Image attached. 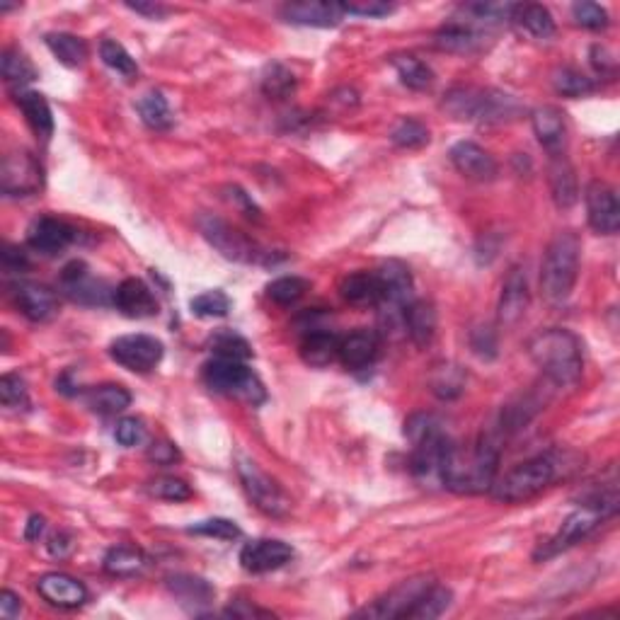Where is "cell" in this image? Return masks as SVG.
<instances>
[{
    "mask_svg": "<svg viewBox=\"0 0 620 620\" xmlns=\"http://www.w3.org/2000/svg\"><path fill=\"white\" fill-rule=\"evenodd\" d=\"M577 465L579 456L572 451L550 449L545 453H538V456L528 458V461L509 470L502 480H497L495 487H492V495H495L499 502L507 504L528 502V499L548 490L553 482L570 478L574 470H577Z\"/></svg>",
    "mask_w": 620,
    "mask_h": 620,
    "instance_id": "cell-1",
    "label": "cell"
},
{
    "mask_svg": "<svg viewBox=\"0 0 620 620\" xmlns=\"http://www.w3.org/2000/svg\"><path fill=\"white\" fill-rule=\"evenodd\" d=\"M499 444L502 436L485 434L470 449L453 444L449 461L444 465L441 487L456 495H482L492 492L499 470Z\"/></svg>",
    "mask_w": 620,
    "mask_h": 620,
    "instance_id": "cell-2",
    "label": "cell"
},
{
    "mask_svg": "<svg viewBox=\"0 0 620 620\" xmlns=\"http://www.w3.org/2000/svg\"><path fill=\"white\" fill-rule=\"evenodd\" d=\"M528 354L553 386H577L584 371L582 342L565 327H550L528 342Z\"/></svg>",
    "mask_w": 620,
    "mask_h": 620,
    "instance_id": "cell-3",
    "label": "cell"
},
{
    "mask_svg": "<svg viewBox=\"0 0 620 620\" xmlns=\"http://www.w3.org/2000/svg\"><path fill=\"white\" fill-rule=\"evenodd\" d=\"M405 436L412 444L410 470L424 487L441 485L444 465L453 449L451 436L434 415L417 412L405 422Z\"/></svg>",
    "mask_w": 620,
    "mask_h": 620,
    "instance_id": "cell-4",
    "label": "cell"
},
{
    "mask_svg": "<svg viewBox=\"0 0 620 620\" xmlns=\"http://www.w3.org/2000/svg\"><path fill=\"white\" fill-rule=\"evenodd\" d=\"M618 502H620L618 482H611L606 490L596 492V495H591L582 507L574 509V512L562 521L558 531H555L548 541H543L541 545H538L536 553H533V560L536 562L550 560V558H555V555L570 550L572 545H577L579 541H584V538H587L591 531H596V528L604 524L606 519H611V516L618 514V507H620Z\"/></svg>",
    "mask_w": 620,
    "mask_h": 620,
    "instance_id": "cell-5",
    "label": "cell"
},
{
    "mask_svg": "<svg viewBox=\"0 0 620 620\" xmlns=\"http://www.w3.org/2000/svg\"><path fill=\"white\" fill-rule=\"evenodd\" d=\"M453 119L475 124H509L524 117V105L514 95L495 88H453L444 97Z\"/></svg>",
    "mask_w": 620,
    "mask_h": 620,
    "instance_id": "cell-6",
    "label": "cell"
},
{
    "mask_svg": "<svg viewBox=\"0 0 620 620\" xmlns=\"http://www.w3.org/2000/svg\"><path fill=\"white\" fill-rule=\"evenodd\" d=\"M582 240L574 231H558L548 243L541 264V291L550 306H562L572 296L579 277Z\"/></svg>",
    "mask_w": 620,
    "mask_h": 620,
    "instance_id": "cell-7",
    "label": "cell"
},
{
    "mask_svg": "<svg viewBox=\"0 0 620 620\" xmlns=\"http://www.w3.org/2000/svg\"><path fill=\"white\" fill-rule=\"evenodd\" d=\"M204 383L218 395L245 400L250 405H260L267 398L262 381L250 366H245V361L211 359L204 366Z\"/></svg>",
    "mask_w": 620,
    "mask_h": 620,
    "instance_id": "cell-8",
    "label": "cell"
},
{
    "mask_svg": "<svg viewBox=\"0 0 620 620\" xmlns=\"http://www.w3.org/2000/svg\"><path fill=\"white\" fill-rule=\"evenodd\" d=\"M199 233L204 235L206 243L211 248L221 252L226 260L233 262H245V264H269L274 262L272 252H264L260 245L252 243L250 238H245L238 228H233L231 223H226L223 218L214 214H202L197 218Z\"/></svg>",
    "mask_w": 620,
    "mask_h": 620,
    "instance_id": "cell-9",
    "label": "cell"
},
{
    "mask_svg": "<svg viewBox=\"0 0 620 620\" xmlns=\"http://www.w3.org/2000/svg\"><path fill=\"white\" fill-rule=\"evenodd\" d=\"M238 475L245 492H248V497L255 502V507L260 509V512L267 516H284L289 512L291 504L289 499H286L284 490H281L277 482L269 478L255 461L238 456Z\"/></svg>",
    "mask_w": 620,
    "mask_h": 620,
    "instance_id": "cell-10",
    "label": "cell"
},
{
    "mask_svg": "<svg viewBox=\"0 0 620 620\" xmlns=\"http://www.w3.org/2000/svg\"><path fill=\"white\" fill-rule=\"evenodd\" d=\"M434 584L432 577H412L400 582L398 587H393L388 594H383L381 599L373 601L371 606H366L364 611H359L357 616L364 618H378V620H390V618H407V613L412 611V606L422 599V594Z\"/></svg>",
    "mask_w": 620,
    "mask_h": 620,
    "instance_id": "cell-11",
    "label": "cell"
},
{
    "mask_svg": "<svg viewBox=\"0 0 620 620\" xmlns=\"http://www.w3.org/2000/svg\"><path fill=\"white\" fill-rule=\"evenodd\" d=\"M59 286L63 294L71 301L80 303V306H107V303H114V289H109L107 281L93 277L85 262L76 260L66 264L61 272Z\"/></svg>",
    "mask_w": 620,
    "mask_h": 620,
    "instance_id": "cell-12",
    "label": "cell"
},
{
    "mask_svg": "<svg viewBox=\"0 0 620 620\" xmlns=\"http://www.w3.org/2000/svg\"><path fill=\"white\" fill-rule=\"evenodd\" d=\"M163 342L151 335H124L109 344V357L126 371L148 373L163 359Z\"/></svg>",
    "mask_w": 620,
    "mask_h": 620,
    "instance_id": "cell-13",
    "label": "cell"
},
{
    "mask_svg": "<svg viewBox=\"0 0 620 620\" xmlns=\"http://www.w3.org/2000/svg\"><path fill=\"white\" fill-rule=\"evenodd\" d=\"M42 165L27 151L8 153L0 168V187L5 197H32L42 189Z\"/></svg>",
    "mask_w": 620,
    "mask_h": 620,
    "instance_id": "cell-14",
    "label": "cell"
},
{
    "mask_svg": "<svg viewBox=\"0 0 620 620\" xmlns=\"http://www.w3.org/2000/svg\"><path fill=\"white\" fill-rule=\"evenodd\" d=\"M376 274L378 279H381V291H383L381 308H386L388 315H400V318H403V310L415 301V298H412L415 281H412V274L410 269H407V264L398 260H388L376 269Z\"/></svg>",
    "mask_w": 620,
    "mask_h": 620,
    "instance_id": "cell-15",
    "label": "cell"
},
{
    "mask_svg": "<svg viewBox=\"0 0 620 620\" xmlns=\"http://www.w3.org/2000/svg\"><path fill=\"white\" fill-rule=\"evenodd\" d=\"M587 202L589 226L599 235H613L620 228V204L616 189L608 187L606 182H591L584 194Z\"/></svg>",
    "mask_w": 620,
    "mask_h": 620,
    "instance_id": "cell-16",
    "label": "cell"
},
{
    "mask_svg": "<svg viewBox=\"0 0 620 620\" xmlns=\"http://www.w3.org/2000/svg\"><path fill=\"white\" fill-rule=\"evenodd\" d=\"M10 296H13L17 310L32 323H49L59 313V298L49 286L37 284V281H17Z\"/></svg>",
    "mask_w": 620,
    "mask_h": 620,
    "instance_id": "cell-17",
    "label": "cell"
},
{
    "mask_svg": "<svg viewBox=\"0 0 620 620\" xmlns=\"http://www.w3.org/2000/svg\"><path fill=\"white\" fill-rule=\"evenodd\" d=\"M294 560V548L277 538H257L243 545L240 550V565L252 574L274 572Z\"/></svg>",
    "mask_w": 620,
    "mask_h": 620,
    "instance_id": "cell-18",
    "label": "cell"
},
{
    "mask_svg": "<svg viewBox=\"0 0 620 620\" xmlns=\"http://www.w3.org/2000/svg\"><path fill=\"white\" fill-rule=\"evenodd\" d=\"M453 168L473 182H492L497 177V160L490 151L473 141H458L449 153Z\"/></svg>",
    "mask_w": 620,
    "mask_h": 620,
    "instance_id": "cell-19",
    "label": "cell"
},
{
    "mask_svg": "<svg viewBox=\"0 0 620 620\" xmlns=\"http://www.w3.org/2000/svg\"><path fill=\"white\" fill-rule=\"evenodd\" d=\"M76 240V228L54 216H42L27 231V243L42 255H59Z\"/></svg>",
    "mask_w": 620,
    "mask_h": 620,
    "instance_id": "cell-20",
    "label": "cell"
},
{
    "mask_svg": "<svg viewBox=\"0 0 620 620\" xmlns=\"http://www.w3.org/2000/svg\"><path fill=\"white\" fill-rule=\"evenodd\" d=\"M37 591L44 601L56 608H80L88 601V589L76 577L63 572H49L37 579Z\"/></svg>",
    "mask_w": 620,
    "mask_h": 620,
    "instance_id": "cell-21",
    "label": "cell"
},
{
    "mask_svg": "<svg viewBox=\"0 0 620 620\" xmlns=\"http://www.w3.org/2000/svg\"><path fill=\"white\" fill-rule=\"evenodd\" d=\"M528 301H531V294H528L526 272L521 267H512L502 284V296H499L497 306L499 325L512 327L519 323V320L526 315Z\"/></svg>",
    "mask_w": 620,
    "mask_h": 620,
    "instance_id": "cell-22",
    "label": "cell"
},
{
    "mask_svg": "<svg viewBox=\"0 0 620 620\" xmlns=\"http://www.w3.org/2000/svg\"><path fill=\"white\" fill-rule=\"evenodd\" d=\"M381 354V337L373 330H357L352 335L342 337L340 342V364L347 371H361L376 364Z\"/></svg>",
    "mask_w": 620,
    "mask_h": 620,
    "instance_id": "cell-23",
    "label": "cell"
},
{
    "mask_svg": "<svg viewBox=\"0 0 620 620\" xmlns=\"http://www.w3.org/2000/svg\"><path fill=\"white\" fill-rule=\"evenodd\" d=\"M342 5L340 3H320V0H308V3H289L281 8V17L289 25L301 27H337L342 22Z\"/></svg>",
    "mask_w": 620,
    "mask_h": 620,
    "instance_id": "cell-24",
    "label": "cell"
},
{
    "mask_svg": "<svg viewBox=\"0 0 620 620\" xmlns=\"http://www.w3.org/2000/svg\"><path fill=\"white\" fill-rule=\"evenodd\" d=\"M114 306L126 318H153L158 313V301H155L151 286L141 279H124L114 289Z\"/></svg>",
    "mask_w": 620,
    "mask_h": 620,
    "instance_id": "cell-25",
    "label": "cell"
},
{
    "mask_svg": "<svg viewBox=\"0 0 620 620\" xmlns=\"http://www.w3.org/2000/svg\"><path fill=\"white\" fill-rule=\"evenodd\" d=\"M168 589L180 601L182 608H187L189 613H197V616H202L206 608L214 604L216 596V589L197 574H172L168 577Z\"/></svg>",
    "mask_w": 620,
    "mask_h": 620,
    "instance_id": "cell-26",
    "label": "cell"
},
{
    "mask_svg": "<svg viewBox=\"0 0 620 620\" xmlns=\"http://www.w3.org/2000/svg\"><path fill=\"white\" fill-rule=\"evenodd\" d=\"M533 134L538 136V143L548 151L550 155H562L567 146V122L565 114L558 107H538L531 114Z\"/></svg>",
    "mask_w": 620,
    "mask_h": 620,
    "instance_id": "cell-27",
    "label": "cell"
},
{
    "mask_svg": "<svg viewBox=\"0 0 620 620\" xmlns=\"http://www.w3.org/2000/svg\"><path fill=\"white\" fill-rule=\"evenodd\" d=\"M434 44L441 51H449V54H475L485 44V34L470 22L453 17L434 34Z\"/></svg>",
    "mask_w": 620,
    "mask_h": 620,
    "instance_id": "cell-28",
    "label": "cell"
},
{
    "mask_svg": "<svg viewBox=\"0 0 620 620\" xmlns=\"http://www.w3.org/2000/svg\"><path fill=\"white\" fill-rule=\"evenodd\" d=\"M550 194L558 209H572L579 199V185L577 175L570 160L562 155H550Z\"/></svg>",
    "mask_w": 620,
    "mask_h": 620,
    "instance_id": "cell-29",
    "label": "cell"
},
{
    "mask_svg": "<svg viewBox=\"0 0 620 620\" xmlns=\"http://www.w3.org/2000/svg\"><path fill=\"white\" fill-rule=\"evenodd\" d=\"M15 105L22 109L27 124L39 139L49 141L54 134V114H51L49 102L44 95L34 93V90H15Z\"/></svg>",
    "mask_w": 620,
    "mask_h": 620,
    "instance_id": "cell-30",
    "label": "cell"
},
{
    "mask_svg": "<svg viewBox=\"0 0 620 620\" xmlns=\"http://www.w3.org/2000/svg\"><path fill=\"white\" fill-rule=\"evenodd\" d=\"M340 294L352 306H381V279H378L376 269L373 272H354L347 274L340 284Z\"/></svg>",
    "mask_w": 620,
    "mask_h": 620,
    "instance_id": "cell-31",
    "label": "cell"
},
{
    "mask_svg": "<svg viewBox=\"0 0 620 620\" xmlns=\"http://www.w3.org/2000/svg\"><path fill=\"white\" fill-rule=\"evenodd\" d=\"M340 342L342 337L330 330L308 332L301 342V359L313 369H325L332 361L340 359Z\"/></svg>",
    "mask_w": 620,
    "mask_h": 620,
    "instance_id": "cell-32",
    "label": "cell"
},
{
    "mask_svg": "<svg viewBox=\"0 0 620 620\" xmlns=\"http://www.w3.org/2000/svg\"><path fill=\"white\" fill-rule=\"evenodd\" d=\"M403 325L417 347H429L436 335V310L429 301H412L403 310Z\"/></svg>",
    "mask_w": 620,
    "mask_h": 620,
    "instance_id": "cell-33",
    "label": "cell"
},
{
    "mask_svg": "<svg viewBox=\"0 0 620 620\" xmlns=\"http://www.w3.org/2000/svg\"><path fill=\"white\" fill-rule=\"evenodd\" d=\"M146 567H148L146 553L134 548V545H114V548L107 550L105 560H102V570H105L109 577L119 579L139 577Z\"/></svg>",
    "mask_w": 620,
    "mask_h": 620,
    "instance_id": "cell-34",
    "label": "cell"
},
{
    "mask_svg": "<svg viewBox=\"0 0 620 620\" xmlns=\"http://www.w3.org/2000/svg\"><path fill=\"white\" fill-rule=\"evenodd\" d=\"M85 403L100 415H119L131 405V393L119 383H105V386L90 388L85 393Z\"/></svg>",
    "mask_w": 620,
    "mask_h": 620,
    "instance_id": "cell-35",
    "label": "cell"
},
{
    "mask_svg": "<svg viewBox=\"0 0 620 620\" xmlns=\"http://www.w3.org/2000/svg\"><path fill=\"white\" fill-rule=\"evenodd\" d=\"M512 22L531 34L536 39H550L555 34V20L550 15V10L545 5L528 3V5H516Z\"/></svg>",
    "mask_w": 620,
    "mask_h": 620,
    "instance_id": "cell-36",
    "label": "cell"
},
{
    "mask_svg": "<svg viewBox=\"0 0 620 620\" xmlns=\"http://www.w3.org/2000/svg\"><path fill=\"white\" fill-rule=\"evenodd\" d=\"M47 47L51 49V54L68 68L83 66L85 59H88V44L76 37V34L51 32L47 34Z\"/></svg>",
    "mask_w": 620,
    "mask_h": 620,
    "instance_id": "cell-37",
    "label": "cell"
},
{
    "mask_svg": "<svg viewBox=\"0 0 620 620\" xmlns=\"http://www.w3.org/2000/svg\"><path fill=\"white\" fill-rule=\"evenodd\" d=\"M0 73H3L5 83L17 85L20 90H25L27 83L37 80V68H34V63L17 49L3 51V56H0Z\"/></svg>",
    "mask_w": 620,
    "mask_h": 620,
    "instance_id": "cell-38",
    "label": "cell"
},
{
    "mask_svg": "<svg viewBox=\"0 0 620 620\" xmlns=\"http://www.w3.org/2000/svg\"><path fill=\"white\" fill-rule=\"evenodd\" d=\"M136 109H139L143 124L153 131H168L172 126V112L168 100H165L163 93L158 90H151L136 102Z\"/></svg>",
    "mask_w": 620,
    "mask_h": 620,
    "instance_id": "cell-39",
    "label": "cell"
},
{
    "mask_svg": "<svg viewBox=\"0 0 620 620\" xmlns=\"http://www.w3.org/2000/svg\"><path fill=\"white\" fill-rule=\"evenodd\" d=\"M262 93L269 100H286L296 93V76L284 63H269L262 73Z\"/></svg>",
    "mask_w": 620,
    "mask_h": 620,
    "instance_id": "cell-40",
    "label": "cell"
},
{
    "mask_svg": "<svg viewBox=\"0 0 620 620\" xmlns=\"http://www.w3.org/2000/svg\"><path fill=\"white\" fill-rule=\"evenodd\" d=\"M393 68L398 71L400 83L410 90H427L434 83V71L417 56H395Z\"/></svg>",
    "mask_w": 620,
    "mask_h": 620,
    "instance_id": "cell-41",
    "label": "cell"
},
{
    "mask_svg": "<svg viewBox=\"0 0 620 620\" xmlns=\"http://www.w3.org/2000/svg\"><path fill=\"white\" fill-rule=\"evenodd\" d=\"M451 589L439 587V584H432L427 591L422 594V599L412 606V611L407 613V618H415V620H434L439 616H444L446 608L451 606Z\"/></svg>",
    "mask_w": 620,
    "mask_h": 620,
    "instance_id": "cell-42",
    "label": "cell"
},
{
    "mask_svg": "<svg viewBox=\"0 0 620 620\" xmlns=\"http://www.w3.org/2000/svg\"><path fill=\"white\" fill-rule=\"evenodd\" d=\"M100 59L105 61L107 68H112L114 73H119V76L126 80L139 76V63L134 61V56H131L122 44L114 42V39H105V42L100 44Z\"/></svg>",
    "mask_w": 620,
    "mask_h": 620,
    "instance_id": "cell-43",
    "label": "cell"
},
{
    "mask_svg": "<svg viewBox=\"0 0 620 620\" xmlns=\"http://www.w3.org/2000/svg\"><path fill=\"white\" fill-rule=\"evenodd\" d=\"M211 352L218 359H235V361H248L252 357V347L245 337H240L233 330H221L211 337Z\"/></svg>",
    "mask_w": 620,
    "mask_h": 620,
    "instance_id": "cell-44",
    "label": "cell"
},
{
    "mask_svg": "<svg viewBox=\"0 0 620 620\" xmlns=\"http://www.w3.org/2000/svg\"><path fill=\"white\" fill-rule=\"evenodd\" d=\"M553 85L562 97H587L596 90L594 80L584 76L577 68H558L553 73Z\"/></svg>",
    "mask_w": 620,
    "mask_h": 620,
    "instance_id": "cell-45",
    "label": "cell"
},
{
    "mask_svg": "<svg viewBox=\"0 0 620 620\" xmlns=\"http://www.w3.org/2000/svg\"><path fill=\"white\" fill-rule=\"evenodd\" d=\"M390 141L398 148H407V151H415L429 143V129L422 122L412 117H403L390 131Z\"/></svg>",
    "mask_w": 620,
    "mask_h": 620,
    "instance_id": "cell-46",
    "label": "cell"
},
{
    "mask_svg": "<svg viewBox=\"0 0 620 620\" xmlns=\"http://www.w3.org/2000/svg\"><path fill=\"white\" fill-rule=\"evenodd\" d=\"M463 388H465V373L458 369V366L444 364L432 373V390L439 395V398L444 400L458 398V395L463 393Z\"/></svg>",
    "mask_w": 620,
    "mask_h": 620,
    "instance_id": "cell-47",
    "label": "cell"
},
{
    "mask_svg": "<svg viewBox=\"0 0 620 620\" xmlns=\"http://www.w3.org/2000/svg\"><path fill=\"white\" fill-rule=\"evenodd\" d=\"M308 291V281L301 277H279L267 286V296L279 306H294Z\"/></svg>",
    "mask_w": 620,
    "mask_h": 620,
    "instance_id": "cell-48",
    "label": "cell"
},
{
    "mask_svg": "<svg viewBox=\"0 0 620 620\" xmlns=\"http://www.w3.org/2000/svg\"><path fill=\"white\" fill-rule=\"evenodd\" d=\"M189 308H192V313L197 315V318H223V315H228V310H231V298L223 294L221 289L204 291V294L194 296L192 301H189Z\"/></svg>",
    "mask_w": 620,
    "mask_h": 620,
    "instance_id": "cell-49",
    "label": "cell"
},
{
    "mask_svg": "<svg viewBox=\"0 0 620 620\" xmlns=\"http://www.w3.org/2000/svg\"><path fill=\"white\" fill-rule=\"evenodd\" d=\"M0 400L10 410H27L30 407V390H27L25 378L17 373H5L0 378Z\"/></svg>",
    "mask_w": 620,
    "mask_h": 620,
    "instance_id": "cell-50",
    "label": "cell"
},
{
    "mask_svg": "<svg viewBox=\"0 0 620 620\" xmlns=\"http://www.w3.org/2000/svg\"><path fill=\"white\" fill-rule=\"evenodd\" d=\"M187 533H194V536H206V538H216V541H238L243 536L240 526L231 519H204L199 524L189 526Z\"/></svg>",
    "mask_w": 620,
    "mask_h": 620,
    "instance_id": "cell-51",
    "label": "cell"
},
{
    "mask_svg": "<svg viewBox=\"0 0 620 620\" xmlns=\"http://www.w3.org/2000/svg\"><path fill=\"white\" fill-rule=\"evenodd\" d=\"M148 492L153 497L165 499V502H185L192 497V487L185 480L175 478V475H163V478H155L148 482Z\"/></svg>",
    "mask_w": 620,
    "mask_h": 620,
    "instance_id": "cell-52",
    "label": "cell"
},
{
    "mask_svg": "<svg viewBox=\"0 0 620 620\" xmlns=\"http://www.w3.org/2000/svg\"><path fill=\"white\" fill-rule=\"evenodd\" d=\"M572 15L577 20V25L587 27V30H606L608 27V13L606 8H601L599 3H574Z\"/></svg>",
    "mask_w": 620,
    "mask_h": 620,
    "instance_id": "cell-53",
    "label": "cell"
},
{
    "mask_svg": "<svg viewBox=\"0 0 620 620\" xmlns=\"http://www.w3.org/2000/svg\"><path fill=\"white\" fill-rule=\"evenodd\" d=\"M470 347L480 359H495L497 357V335L490 325L475 327L470 332Z\"/></svg>",
    "mask_w": 620,
    "mask_h": 620,
    "instance_id": "cell-54",
    "label": "cell"
},
{
    "mask_svg": "<svg viewBox=\"0 0 620 620\" xmlns=\"http://www.w3.org/2000/svg\"><path fill=\"white\" fill-rule=\"evenodd\" d=\"M342 13L361 15V17H386L395 10L393 3L386 0H354V3H340Z\"/></svg>",
    "mask_w": 620,
    "mask_h": 620,
    "instance_id": "cell-55",
    "label": "cell"
},
{
    "mask_svg": "<svg viewBox=\"0 0 620 620\" xmlns=\"http://www.w3.org/2000/svg\"><path fill=\"white\" fill-rule=\"evenodd\" d=\"M143 436H146V427H143L141 419H136V417L119 419L117 429H114V439H117V444L126 446V449L141 444Z\"/></svg>",
    "mask_w": 620,
    "mask_h": 620,
    "instance_id": "cell-56",
    "label": "cell"
},
{
    "mask_svg": "<svg viewBox=\"0 0 620 620\" xmlns=\"http://www.w3.org/2000/svg\"><path fill=\"white\" fill-rule=\"evenodd\" d=\"M591 66H594V71L599 73V76L613 78L616 76L618 61H616V56H613L611 49L596 44V47H591Z\"/></svg>",
    "mask_w": 620,
    "mask_h": 620,
    "instance_id": "cell-57",
    "label": "cell"
},
{
    "mask_svg": "<svg viewBox=\"0 0 620 620\" xmlns=\"http://www.w3.org/2000/svg\"><path fill=\"white\" fill-rule=\"evenodd\" d=\"M47 548H49V553L54 555V558L63 560V558H68V555L73 553V548H76V543H73V536H71V533L56 531L54 536L49 538Z\"/></svg>",
    "mask_w": 620,
    "mask_h": 620,
    "instance_id": "cell-58",
    "label": "cell"
},
{
    "mask_svg": "<svg viewBox=\"0 0 620 620\" xmlns=\"http://www.w3.org/2000/svg\"><path fill=\"white\" fill-rule=\"evenodd\" d=\"M148 458L155 461L158 465H170L175 461H180V451H177L175 444H168V441H158L148 449Z\"/></svg>",
    "mask_w": 620,
    "mask_h": 620,
    "instance_id": "cell-59",
    "label": "cell"
},
{
    "mask_svg": "<svg viewBox=\"0 0 620 620\" xmlns=\"http://www.w3.org/2000/svg\"><path fill=\"white\" fill-rule=\"evenodd\" d=\"M22 613V599L15 594V591L5 589L3 594H0V618L10 620V618H17Z\"/></svg>",
    "mask_w": 620,
    "mask_h": 620,
    "instance_id": "cell-60",
    "label": "cell"
},
{
    "mask_svg": "<svg viewBox=\"0 0 620 620\" xmlns=\"http://www.w3.org/2000/svg\"><path fill=\"white\" fill-rule=\"evenodd\" d=\"M3 267L8 269V272H25V269L30 267V262H27V255L20 248L8 245V248L3 250Z\"/></svg>",
    "mask_w": 620,
    "mask_h": 620,
    "instance_id": "cell-61",
    "label": "cell"
},
{
    "mask_svg": "<svg viewBox=\"0 0 620 620\" xmlns=\"http://www.w3.org/2000/svg\"><path fill=\"white\" fill-rule=\"evenodd\" d=\"M223 616H233V618H260V616H272L269 611H260V608L245 604V601H235V604H231L223 611Z\"/></svg>",
    "mask_w": 620,
    "mask_h": 620,
    "instance_id": "cell-62",
    "label": "cell"
},
{
    "mask_svg": "<svg viewBox=\"0 0 620 620\" xmlns=\"http://www.w3.org/2000/svg\"><path fill=\"white\" fill-rule=\"evenodd\" d=\"M126 8L134 10V13L151 17V20H163L168 15V8L160 3H126Z\"/></svg>",
    "mask_w": 620,
    "mask_h": 620,
    "instance_id": "cell-63",
    "label": "cell"
},
{
    "mask_svg": "<svg viewBox=\"0 0 620 620\" xmlns=\"http://www.w3.org/2000/svg\"><path fill=\"white\" fill-rule=\"evenodd\" d=\"M44 531H47V519L39 514L30 516V521H27L25 526V538L27 541H39V538L44 536Z\"/></svg>",
    "mask_w": 620,
    "mask_h": 620,
    "instance_id": "cell-64",
    "label": "cell"
}]
</instances>
